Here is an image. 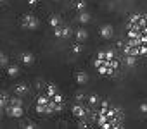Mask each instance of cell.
<instances>
[{
	"label": "cell",
	"instance_id": "1",
	"mask_svg": "<svg viewBox=\"0 0 147 129\" xmlns=\"http://www.w3.org/2000/svg\"><path fill=\"white\" fill-rule=\"evenodd\" d=\"M21 26H23L24 29H38L40 21H38V17H35L33 14H24V16L21 17Z\"/></svg>",
	"mask_w": 147,
	"mask_h": 129
},
{
	"label": "cell",
	"instance_id": "2",
	"mask_svg": "<svg viewBox=\"0 0 147 129\" xmlns=\"http://www.w3.org/2000/svg\"><path fill=\"white\" fill-rule=\"evenodd\" d=\"M71 112H73V115H75L76 119H88V115H90V108H87V107H83L82 103H75L73 105V108H71ZM90 120V119H88Z\"/></svg>",
	"mask_w": 147,
	"mask_h": 129
},
{
	"label": "cell",
	"instance_id": "3",
	"mask_svg": "<svg viewBox=\"0 0 147 129\" xmlns=\"http://www.w3.org/2000/svg\"><path fill=\"white\" fill-rule=\"evenodd\" d=\"M4 114H7V117L19 119V117H23V107H19V105H11V103H9V105L5 107Z\"/></svg>",
	"mask_w": 147,
	"mask_h": 129
},
{
	"label": "cell",
	"instance_id": "4",
	"mask_svg": "<svg viewBox=\"0 0 147 129\" xmlns=\"http://www.w3.org/2000/svg\"><path fill=\"white\" fill-rule=\"evenodd\" d=\"M52 29H54V35H55L57 38H64V40H66V38H69V36L73 35L71 28L62 26V24H61V26H57V28H52Z\"/></svg>",
	"mask_w": 147,
	"mask_h": 129
},
{
	"label": "cell",
	"instance_id": "5",
	"mask_svg": "<svg viewBox=\"0 0 147 129\" xmlns=\"http://www.w3.org/2000/svg\"><path fill=\"white\" fill-rule=\"evenodd\" d=\"M99 33H100V36H102L104 40H111L113 35H114V28H113L111 24H104V26H100Z\"/></svg>",
	"mask_w": 147,
	"mask_h": 129
},
{
	"label": "cell",
	"instance_id": "6",
	"mask_svg": "<svg viewBox=\"0 0 147 129\" xmlns=\"http://www.w3.org/2000/svg\"><path fill=\"white\" fill-rule=\"evenodd\" d=\"M19 59H21L23 64H26V66H31V64L35 62V55H33L31 52H21Z\"/></svg>",
	"mask_w": 147,
	"mask_h": 129
},
{
	"label": "cell",
	"instance_id": "7",
	"mask_svg": "<svg viewBox=\"0 0 147 129\" xmlns=\"http://www.w3.org/2000/svg\"><path fill=\"white\" fill-rule=\"evenodd\" d=\"M75 81H76V84H87L88 83V74L85 71H78L75 74Z\"/></svg>",
	"mask_w": 147,
	"mask_h": 129
},
{
	"label": "cell",
	"instance_id": "8",
	"mask_svg": "<svg viewBox=\"0 0 147 129\" xmlns=\"http://www.w3.org/2000/svg\"><path fill=\"white\" fill-rule=\"evenodd\" d=\"M75 36H76V41H82V43H83V41L88 38V31H87L85 28H80V29H76Z\"/></svg>",
	"mask_w": 147,
	"mask_h": 129
},
{
	"label": "cell",
	"instance_id": "9",
	"mask_svg": "<svg viewBox=\"0 0 147 129\" xmlns=\"http://www.w3.org/2000/svg\"><path fill=\"white\" fill-rule=\"evenodd\" d=\"M9 102H11V98L7 96L5 91H2V93H0V108H2V112L5 110V107L9 105Z\"/></svg>",
	"mask_w": 147,
	"mask_h": 129
},
{
	"label": "cell",
	"instance_id": "10",
	"mask_svg": "<svg viewBox=\"0 0 147 129\" xmlns=\"http://www.w3.org/2000/svg\"><path fill=\"white\" fill-rule=\"evenodd\" d=\"M137 59L138 57H135V55H125V64H126V67H135V64H137Z\"/></svg>",
	"mask_w": 147,
	"mask_h": 129
},
{
	"label": "cell",
	"instance_id": "11",
	"mask_svg": "<svg viewBox=\"0 0 147 129\" xmlns=\"http://www.w3.org/2000/svg\"><path fill=\"white\" fill-rule=\"evenodd\" d=\"M14 91H16V95H19V96H24V95L28 93V86H26L24 83H21V84H18V86L14 88Z\"/></svg>",
	"mask_w": 147,
	"mask_h": 129
},
{
	"label": "cell",
	"instance_id": "12",
	"mask_svg": "<svg viewBox=\"0 0 147 129\" xmlns=\"http://www.w3.org/2000/svg\"><path fill=\"white\" fill-rule=\"evenodd\" d=\"M7 76L18 78V76H19V67H18V66H9V67H7Z\"/></svg>",
	"mask_w": 147,
	"mask_h": 129
},
{
	"label": "cell",
	"instance_id": "13",
	"mask_svg": "<svg viewBox=\"0 0 147 129\" xmlns=\"http://www.w3.org/2000/svg\"><path fill=\"white\" fill-rule=\"evenodd\" d=\"M78 21H80L82 24L90 23V14H88V12H85V11H82V12H80V16H78Z\"/></svg>",
	"mask_w": 147,
	"mask_h": 129
},
{
	"label": "cell",
	"instance_id": "14",
	"mask_svg": "<svg viewBox=\"0 0 147 129\" xmlns=\"http://www.w3.org/2000/svg\"><path fill=\"white\" fill-rule=\"evenodd\" d=\"M55 93H57V88H55V84H47V88H45V95L52 98Z\"/></svg>",
	"mask_w": 147,
	"mask_h": 129
},
{
	"label": "cell",
	"instance_id": "15",
	"mask_svg": "<svg viewBox=\"0 0 147 129\" xmlns=\"http://www.w3.org/2000/svg\"><path fill=\"white\" fill-rule=\"evenodd\" d=\"M142 16H144V14H131L130 19H128V24H138L140 19H142Z\"/></svg>",
	"mask_w": 147,
	"mask_h": 129
},
{
	"label": "cell",
	"instance_id": "16",
	"mask_svg": "<svg viewBox=\"0 0 147 129\" xmlns=\"http://www.w3.org/2000/svg\"><path fill=\"white\" fill-rule=\"evenodd\" d=\"M104 55H106V59H107V60L116 59V50H114V48H106V50H104Z\"/></svg>",
	"mask_w": 147,
	"mask_h": 129
},
{
	"label": "cell",
	"instance_id": "17",
	"mask_svg": "<svg viewBox=\"0 0 147 129\" xmlns=\"http://www.w3.org/2000/svg\"><path fill=\"white\" fill-rule=\"evenodd\" d=\"M36 112H38V114H42V115L50 114V112H49V105H40V103H36Z\"/></svg>",
	"mask_w": 147,
	"mask_h": 129
},
{
	"label": "cell",
	"instance_id": "18",
	"mask_svg": "<svg viewBox=\"0 0 147 129\" xmlns=\"http://www.w3.org/2000/svg\"><path fill=\"white\" fill-rule=\"evenodd\" d=\"M71 50H73V53H82L83 52V43L82 41H76L75 45L71 47Z\"/></svg>",
	"mask_w": 147,
	"mask_h": 129
},
{
	"label": "cell",
	"instance_id": "19",
	"mask_svg": "<svg viewBox=\"0 0 147 129\" xmlns=\"http://www.w3.org/2000/svg\"><path fill=\"white\" fill-rule=\"evenodd\" d=\"M7 62H9V57L2 52L0 53V66H2V69H7Z\"/></svg>",
	"mask_w": 147,
	"mask_h": 129
},
{
	"label": "cell",
	"instance_id": "20",
	"mask_svg": "<svg viewBox=\"0 0 147 129\" xmlns=\"http://www.w3.org/2000/svg\"><path fill=\"white\" fill-rule=\"evenodd\" d=\"M50 26H52V28L61 26V17H59V16H52V17H50Z\"/></svg>",
	"mask_w": 147,
	"mask_h": 129
},
{
	"label": "cell",
	"instance_id": "21",
	"mask_svg": "<svg viewBox=\"0 0 147 129\" xmlns=\"http://www.w3.org/2000/svg\"><path fill=\"white\" fill-rule=\"evenodd\" d=\"M11 105H19V107H23V98L18 95V96H14V98H11V102H9Z\"/></svg>",
	"mask_w": 147,
	"mask_h": 129
},
{
	"label": "cell",
	"instance_id": "22",
	"mask_svg": "<svg viewBox=\"0 0 147 129\" xmlns=\"http://www.w3.org/2000/svg\"><path fill=\"white\" fill-rule=\"evenodd\" d=\"M107 64H109L114 71H118V67H119V60L118 59H111V60H107Z\"/></svg>",
	"mask_w": 147,
	"mask_h": 129
},
{
	"label": "cell",
	"instance_id": "23",
	"mask_svg": "<svg viewBox=\"0 0 147 129\" xmlns=\"http://www.w3.org/2000/svg\"><path fill=\"white\" fill-rule=\"evenodd\" d=\"M87 100H88V103H90V105H95V103H99V96H97L95 93L88 95V98H87Z\"/></svg>",
	"mask_w": 147,
	"mask_h": 129
},
{
	"label": "cell",
	"instance_id": "24",
	"mask_svg": "<svg viewBox=\"0 0 147 129\" xmlns=\"http://www.w3.org/2000/svg\"><path fill=\"white\" fill-rule=\"evenodd\" d=\"M109 108H111V103H109L107 100H102V102H100V112H107Z\"/></svg>",
	"mask_w": 147,
	"mask_h": 129
},
{
	"label": "cell",
	"instance_id": "25",
	"mask_svg": "<svg viewBox=\"0 0 147 129\" xmlns=\"http://www.w3.org/2000/svg\"><path fill=\"white\" fill-rule=\"evenodd\" d=\"M87 9V2H83V0H80V2H76V11H85Z\"/></svg>",
	"mask_w": 147,
	"mask_h": 129
},
{
	"label": "cell",
	"instance_id": "26",
	"mask_svg": "<svg viewBox=\"0 0 147 129\" xmlns=\"http://www.w3.org/2000/svg\"><path fill=\"white\" fill-rule=\"evenodd\" d=\"M75 100H76L78 103H82V102L85 100V95H83V93H76V95H75Z\"/></svg>",
	"mask_w": 147,
	"mask_h": 129
},
{
	"label": "cell",
	"instance_id": "27",
	"mask_svg": "<svg viewBox=\"0 0 147 129\" xmlns=\"http://www.w3.org/2000/svg\"><path fill=\"white\" fill-rule=\"evenodd\" d=\"M23 127H24V129H36V127H38V126H36V124H35V122H28V124H24V126H23Z\"/></svg>",
	"mask_w": 147,
	"mask_h": 129
},
{
	"label": "cell",
	"instance_id": "28",
	"mask_svg": "<svg viewBox=\"0 0 147 129\" xmlns=\"http://www.w3.org/2000/svg\"><path fill=\"white\" fill-rule=\"evenodd\" d=\"M52 98H54L55 102H62V95H61V93H55V95H54Z\"/></svg>",
	"mask_w": 147,
	"mask_h": 129
},
{
	"label": "cell",
	"instance_id": "29",
	"mask_svg": "<svg viewBox=\"0 0 147 129\" xmlns=\"http://www.w3.org/2000/svg\"><path fill=\"white\" fill-rule=\"evenodd\" d=\"M140 112L142 114H147V103H140Z\"/></svg>",
	"mask_w": 147,
	"mask_h": 129
},
{
	"label": "cell",
	"instance_id": "30",
	"mask_svg": "<svg viewBox=\"0 0 147 129\" xmlns=\"http://www.w3.org/2000/svg\"><path fill=\"white\" fill-rule=\"evenodd\" d=\"M36 4H38V0H28V5L30 7H35Z\"/></svg>",
	"mask_w": 147,
	"mask_h": 129
},
{
	"label": "cell",
	"instance_id": "31",
	"mask_svg": "<svg viewBox=\"0 0 147 129\" xmlns=\"http://www.w3.org/2000/svg\"><path fill=\"white\" fill-rule=\"evenodd\" d=\"M144 19H145V23H147V14H144Z\"/></svg>",
	"mask_w": 147,
	"mask_h": 129
},
{
	"label": "cell",
	"instance_id": "32",
	"mask_svg": "<svg viewBox=\"0 0 147 129\" xmlns=\"http://www.w3.org/2000/svg\"><path fill=\"white\" fill-rule=\"evenodd\" d=\"M54 2H59V0H54Z\"/></svg>",
	"mask_w": 147,
	"mask_h": 129
},
{
	"label": "cell",
	"instance_id": "33",
	"mask_svg": "<svg viewBox=\"0 0 147 129\" xmlns=\"http://www.w3.org/2000/svg\"><path fill=\"white\" fill-rule=\"evenodd\" d=\"M145 57H147V53H145Z\"/></svg>",
	"mask_w": 147,
	"mask_h": 129
}]
</instances>
